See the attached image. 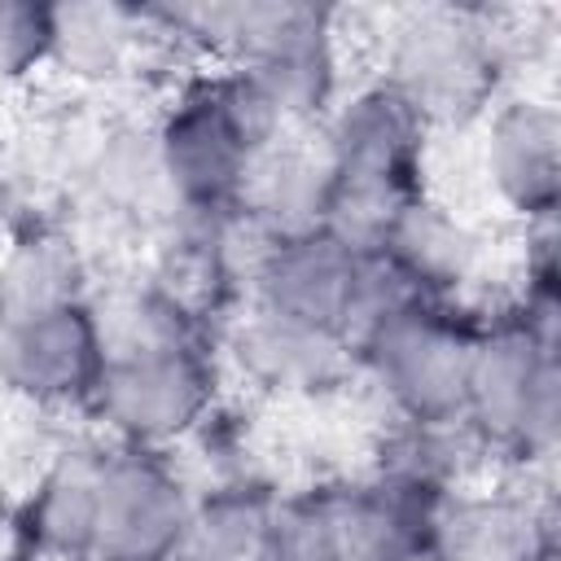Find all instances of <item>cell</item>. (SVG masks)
<instances>
[{
  "label": "cell",
  "mask_w": 561,
  "mask_h": 561,
  "mask_svg": "<svg viewBox=\"0 0 561 561\" xmlns=\"http://www.w3.org/2000/svg\"><path fill=\"white\" fill-rule=\"evenodd\" d=\"M280 110L237 66L193 79L153 136V162L188 219L237 215L254 162L276 145Z\"/></svg>",
  "instance_id": "cell-1"
},
{
  "label": "cell",
  "mask_w": 561,
  "mask_h": 561,
  "mask_svg": "<svg viewBox=\"0 0 561 561\" xmlns=\"http://www.w3.org/2000/svg\"><path fill=\"white\" fill-rule=\"evenodd\" d=\"M465 430L517 460H543L561 434V364L557 320L526 307L486 320L473 346Z\"/></svg>",
  "instance_id": "cell-2"
},
{
  "label": "cell",
  "mask_w": 561,
  "mask_h": 561,
  "mask_svg": "<svg viewBox=\"0 0 561 561\" xmlns=\"http://www.w3.org/2000/svg\"><path fill=\"white\" fill-rule=\"evenodd\" d=\"M478 333L482 320L451 307V298H412L377 320L351 355L373 373L403 425L465 430Z\"/></svg>",
  "instance_id": "cell-3"
},
{
  "label": "cell",
  "mask_w": 561,
  "mask_h": 561,
  "mask_svg": "<svg viewBox=\"0 0 561 561\" xmlns=\"http://www.w3.org/2000/svg\"><path fill=\"white\" fill-rule=\"evenodd\" d=\"M215 403V364L202 342H136L105 355L92 412L123 438V447L158 451L188 430Z\"/></svg>",
  "instance_id": "cell-4"
},
{
  "label": "cell",
  "mask_w": 561,
  "mask_h": 561,
  "mask_svg": "<svg viewBox=\"0 0 561 561\" xmlns=\"http://www.w3.org/2000/svg\"><path fill=\"white\" fill-rule=\"evenodd\" d=\"M500 39L478 13L430 9L412 13L394 31L386 83H394L434 127L486 114L500 88Z\"/></svg>",
  "instance_id": "cell-5"
},
{
  "label": "cell",
  "mask_w": 561,
  "mask_h": 561,
  "mask_svg": "<svg viewBox=\"0 0 561 561\" xmlns=\"http://www.w3.org/2000/svg\"><path fill=\"white\" fill-rule=\"evenodd\" d=\"M193 500L175 469L145 447L101 460L92 561H184Z\"/></svg>",
  "instance_id": "cell-6"
},
{
  "label": "cell",
  "mask_w": 561,
  "mask_h": 561,
  "mask_svg": "<svg viewBox=\"0 0 561 561\" xmlns=\"http://www.w3.org/2000/svg\"><path fill=\"white\" fill-rule=\"evenodd\" d=\"M105 355L101 316L83 298L0 329V381L39 408H88Z\"/></svg>",
  "instance_id": "cell-7"
},
{
  "label": "cell",
  "mask_w": 561,
  "mask_h": 561,
  "mask_svg": "<svg viewBox=\"0 0 561 561\" xmlns=\"http://www.w3.org/2000/svg\"><path fill=\"white\" fill-rule=\"evenodd\" d=\"M364 259L368 254L351 250L346 241H337L324 228L267 241L259 272H254L259 311L342 342L351 307H355Z\"/></svg>",
  "instance_id": "cell-8"
},
{
  "label": "cell",
  "mask_w": 561,
  "mask_h": 561,
  "mask_svg": "<svg viewBox=\"0 0 561 561\" xmlns=\"http://www.w3.org/2000/svg\"><path fill=\"white\" fill-rule=\"evenodd\" d=\"M482 171L504 210L552 224L561 202V118L548 101H508L486 123Z\"/></svg>",
  "instance_id": "cell-9"
},
{
  "label": "cell",
  "mask_w": 561,
  "mask_h": 561,
  "mask_svg": "<svg viewBox=\"0 0 561 561\" xmlns=\"http://www.w3.org/2000/svg\"><path fill=\"white\" fill-rule=\"evenodd\" d=\"M434 561H552V517L530 495L482 491L451 495L438 530Z\"/></svg>",
  "instance_id": "cell-10"
},
{
  "label": "cell",
  "mask_w": 561,
  "mask_h": 561,
  "mask_svg": "<svg viewBox=\"0 0 561 561\" xmlns=\"http://www.w3.org/2000/svg\"><path fill=\"white\" fill-rule=\"evenodd\" d=\"M377 254L416 294H425V298H451L469 280V272L478 263V237L447 206H438L430 197H416L394 219V228L386 232V241H381Z\"/></svg>",
  "instance_id": "cell-11"
},
{
  "label": "cell",
  "mask_w": 561,
  "mask_h": 561,
  "mask_svg": "<svg viewBox=\"0 0 561 561\" xmlns=\"http://www.w3.org/2000/svg\"><path fill=\"white\" fill-rule=\"evenodd\" d=\"M237 359L267 390H280V394H320V390H329V386L342 381V373L351 368L355 355L346 351V342H337L329 333H316V329L276 320L267 311H254L241 324Z\"/></svg>",
  "instance_id": "cell-12"
},
{
  "label": "cell",
  "mask_w": 561,
  "mask_h": 561,
  "mask_svg": "<svg viewBox=\"0 0 561 561\" xmlns=\"http://www.w3.org/2000/svg\"><path fill=\"white\" fill-rule=\"evenodd\" d=\"M83 298V263L66 237L31 232L0 259V329Z\"/></svg>",
  "instance_id": "cell-13"
},
{
  "label": "cell",
  "mask_w": 561,
  "mask_h": 561,
  "mask_svg": "<svg viewBox=\"0 0 561 561\" xmlns=\"http://www.w3.org/2000/svg\"><path fill=\"white\" fill-rule=\"evenodd\" d=\"M105 456H66L35 495V539L70 561H92L96 539V495Z\"/></svg>",
  "instance_id": "cell-14"
},
{
  "label": "cell",
  "mask_w": 561,
  "mask_h": 561,
  "mask_svg": "<svg viewBox=\"0 0 561 561\" xmlns=\"http://www.w3.org/2000/svg\"><path fill=\"white\" fill-rule=\"evenodd\" d=\"M276 500L254 486H219L193 504L184 561H254Z\"/></svg>",
  "instance_id": "cell-15"
},
{
  "label": "cell",
  "mask_w": 561,
  "mask_h": 561,
  "mask_svg": "<svg viewBox=\"0 0 561 561\" xmlns=\"http://www.w3.org/2000/svg\"><path fill=\"white\" fill-rule=\"evenodd\" d=\"M57 18V48L53 61L75 66L79 75H114L123 66L131 26L140 22V9H53Z\"/></svg>",
  "instance_id": "cell-16"
},
{
  "label": "cell",
  "mask_w": 561,
  "mask_h": 561,
  "mask_svg": "<svg viewBox=\"0 0 561 561\" xmlns=\"http://www.w3.org/2000/svg\"><path fill=\"white\" fill-rule=\"evenodd\" d=\"M254 561H346L329 491H311L289 504H276Z\"/></svg>",
  "instance_id": "cell-17"
},
{
  "label": "cell",
  "mask_w": 561,
  "mask_h": 561,
  "mask_svg": "<svg viewBox=\"0 0 561 561\" xmlns=\"http://www.w3.org/2000/svg\"><path fill=\"white\" fill-rule=\"evenodd\" d=\"M57 18L53 4L0 0V83H18L53 61Z\"/></svg>",
  "instance_id": "cell-18"
},
{
  "label": "cell",
  "mask_w": 561,
  "mask_h": 561,
  "mask_svg": "<svg viewBox=\"0 0 561 561\" xmlns=\"http://www.w3.org/2000/svg\"><path fill=\"white\" fill-rule=\"evenodd\" d=\"M416 561H434V557H416Z\"/></svg>",
  "instance_id": "cell-19"
}]
</instances>
